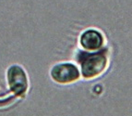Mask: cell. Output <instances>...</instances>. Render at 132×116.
<instances>
[{
    "mask_svg": "<svg viewBox=\"0 0 132 116\" xmlns=\"http://www.w3.org/2000/svg\"><path fill=\"white\" fill-rule=\"evenodd\" d=\"M48 74L55 84L61 85H73L81 79L79 66L73 60L55 62L48 69Z\"/></svg>",
    "mask_w": 132,
    "mask_h": 116,
    "instance_id": "obj_3",
    "label": "cell"
},
{
    "mask_svg": "<svg viewBox=\"0 0 132 116\" xmlns=\"http://www.w3.org/2000/svg\"><path fill=\"white\" fill-rule=\"evenodd\" d=\"M78 45L86 51L99 50L106 45L105 34L98 28H86L82 30L78 37Z\"/></svg>",
    "mask_w": 132,
    "mask_h": 116,
    "instance_id": "obj_4",
    "label": "cell"
},
{
    "mask_svg": "<svg viewBox=\"0 0 132 116\" xmlns=\"http://www.w3.org/2000/svg\"><path fill=\"white\" fill-rule=\"evenodd\" d=\"M6 81L9 91L16 98H24L30 90L28 71L20 63H11L5 71Z\"/></svg>",
    "mask_w": 132,
    "mask_h": 116,
    "instance_id": "obj_2",
    "label": "cell"
},
{
    "mask_svg": "<svg viewBox=\"0 0 132 116\" xmlns=\"http://www.w3.org/2000/svg\"><path fill=\"white\" fill-rule=\"evenodd\" d=\"M112 48L106 44L96 51H86L78 47L73 55V61L79 66L81 78L90 81L102 77L109 71Z\"/></svg>",
    "mask_w": 132,
    "mask_h": 116,
    "instance_id": "obj_1",
    "label": "cell"
}]
</instances>
